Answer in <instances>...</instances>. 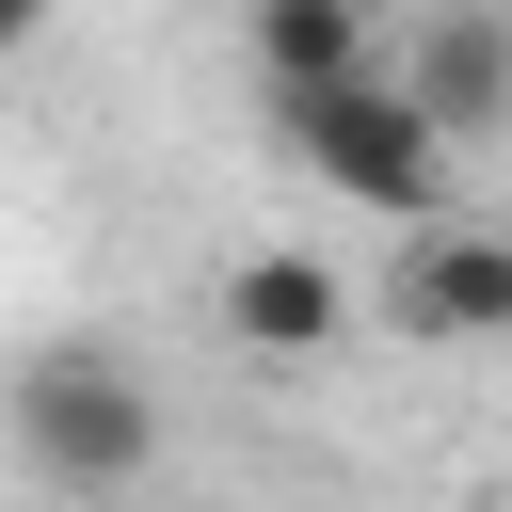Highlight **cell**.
I'll list each match as a JSON object with an SVG mask.
<instances>
[{
	"label": "cell",
	"mask_w": 512,
	"mask_h": 512,
	"mask_svg": "<svg viewBox=\"0 0 512 512\" xmlns=\"http://www.w3.org/2000/svg\"><path fill=\"white\" fill-rule=\"evenodd\" d=\"M256 112L336 208H368V224H432L448 208V128L416 112L400 64H352V80H304V96H256Z\"/></svg>",
	"instance_id": "cell-1"
},
{
	"label": "cell",
	"mask_w": 512,
	"mask_h": 512,
	"mask_svg": "<svg viewBox=\"0 0 512 512\" xmlns=\"http://www.w3.org/2000/svg\"><path fill=\"white\" fill-rule=\"evenodd\" d=\"M0 416H16V464H32L48 496H112V480L160 464V400H144L112 352H32V368L0 384Z\"/></svg>",
	"instance_id": "cell-2"
},
{
	"label": "cell",
	"mask_w": 512,
	"mask_h": 512,
	"mask_svg": "<svg viewBox=\"0 0 512 512\" xmlns=\"http://www.w3.org/2000/svg\"><path fill=\"white\" fill-rule=\"evenodd\" d=\"M400 336H512V224H400V272H384Z\"/></svg>",
	"instance_id": "cell-3"
},
{
	"label": "cell",
	"mask_w": 512,
	"mask_h": 512,
	"mask_svg": "<svg viewBox=\"0 0 512 512\" xmlns=\"http://www.w3.org/2000/svg\"><path fill=\"white\" fill-rule=\"evenodd\" d=\"M400 80H416V112L448 128V144H480V128H512V16H480V0H432L400 48H384Z\"/></svg>",
	"instance_id": "cell-4"
},
{
	"label": "cell",
	"mask_w": 512,
	"mask_h": 512,
	"mask_svg": "<svg viewBox=\"0 0 512 512\" xmlns=\"http://www.w3.org/2000/svg\"><path fill=\"white\" fill-rule=\"evenodd\" d=\"M224 336H240V352H336V336H352V288H336L320 256L256 240V256L224 272Z\"/></svg>",
	"instance_id": "cell-5"
},
{
	"label": "cell",
	"mask_w": 512,
	"mask_h": 512,
	"mask_svg": "<svg viewBox=\"0 0 512 512\" xmlns=\"http://www.w3.org/2000/svg\"><path fill=\"white\" fill-rule=\"evenodd\" d=\"M240 48H256V96H304V80H352V64H384L400 32H384L368 0H240Z\"/></svg>",
	"instance_id": "cell-6"
},
{
	"label": "cell",
	"mask_w": 512,
	"mask_h": 512,
	"mask_svg": "<svg viewBox=\"0 0 512 512\" xmlns=\"http://www.w3.org/2000/svg\"><path fill=\"white\" fill-rule=\"evenodd\" d=\"M48 16H64V0H0V48H32V32H48Z\"/></svg>",
	"instance_id": "cell-7"
}]
</instances>
